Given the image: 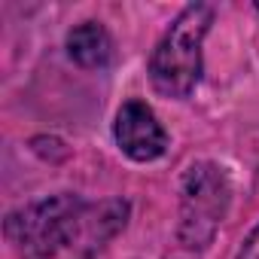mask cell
I'll use <instances>...</instances> for the list:
<instances>
[{
    "label": "cell",
    "mask_w": 259,
    "mask_h": 259,
    "mask_svg": "<svg viewBox=\"0 0 259 259\" xmlns=\"http://www.w3.org/2000/svg\"><path fill=\"white\" fill-rule=\"evenodd\" d=\"M125 198L85 201L73 192L40 198L7 220L22 259H95L128 223Z\"/></svg>",
    "instance_id": "cell-1"
},
{
    "label": "cell",
    "mask_w": 259,
    "mask_h": 259,
    "mask_svg": "<svg viewBox=\"0 0 259 259\" xmlns=\"http://www.w3.org/2000/svg\"><path fill=\"white\" fill-rule=\"evenodd\" d=\"M213 25L207 4H189L165 31L150 58V79L168 98H186L201 79V43Z\"/></svg>",
    "instance_id": "cell-2"
},
{
    "label": "cell",
    "mask_w": 259,
    "mask_h": 259,
    "mask_svg": "<svg viewBox=\"0 0 259 259\" xmlns=\"http://www.w3.org/2000/svg\"><path fill=\"white\" fill-rule=\"evenodd\" d=\"M67 52L79 67L101 70L113 58V40L98 22H82L67 34Z\"/></svg>",
    "instance_id": "cell-5"
},
{
    "label": "cell",
    "mask_w": 259,
    "mask_h": 259,
    "mask_svg": "<svg viewBox=\"0 0 259 259\" xmlns=\"http://www.w3.org/2000/svg\"><path fill=\"white\" fill-rule=\"evenodd\" d=\"M238 259H259V226H256V229L250 232V238L244 241V247H241Z\"/></svg>",
    "instance_id": "cell-6"
},
{
    "label": "cell",
    "mask_w": 259,
    "mask_h": 259,
    "mask_svg": "<svg viewBox=\"0 0 259 259\" xmlns=\"http://www.w3.org/2000/svg\"><path fill=\"white\" fill-rule=\"evenodd\" d=\"M113 132H116L119 150L135 162H153L168 147V135H165L162 122L156 119V113L144 101L122 104V110L116 113V128Z\"/></svg>",
    "instance_id": "cell-4"
},
{
    "label": "cell",
    "mask_w": 259,
    "mask_h": 259,
    "mask_svg": "<svg viewBox=\"0 0 259 259\" xmlns=\"http://www.w3.org/2000/svg\"><path fill=\"white\" fill-rule=\"evenodd\" d=\"M229 204V180L217 165H192L183 180L180 238L186 247H204L223 223Z\"/></svg>",
    "instance_id": "cell-3"
},
{
    "label": "cell",
    "mask_w": 259,
    "mask_h": 259,
    "mask_svg": "<svg viewBox=\"0 0 259 259\" xmlns=\"http://www.w3.org/2000/svg\"><path fill=\"white\" fill-rule=\"evenodd\" d=\"M256 10H259V7H256Z\"/></svg>",
    "instance_id": "cell-7"
}]
</instances>
